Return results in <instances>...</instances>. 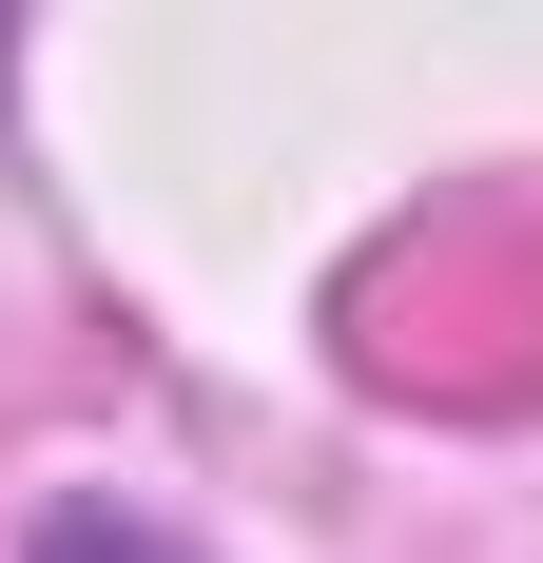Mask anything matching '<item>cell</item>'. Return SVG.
Segmentation results:
<instances>
[{
    "label": "cell",
    "instance_id": "2",
    "mask_svg": "<svg viewBox=\"0 0 543 563\" xmlns=\"http://www.w3.org/2000/svg\"><path fill=\"white\" fill-rule=\"evenodd\" d=\"M40 563H175V544H156V525H117V506H58Z\"/></svg>",
    "mask_w": 543,
    "mask_h": 563
},
{
    "label": "cell",
    "instance_id": "1",
    "mask_svg": "<svg viewBox=\"0 0 543 563\" xmlns=\"http://www.w3.org/2000/svg\"><path fill=\"white\" fill-rule=\"evenodd\" d=\"M350 311H369V369H388V389L543 408V214H466V233H428V253H388Z\"/></svg>",
    "mask_w": 543,
    "mask_h": 563
}]
</instances>
